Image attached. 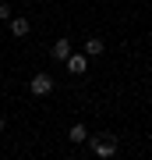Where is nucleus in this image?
<instances>
[{
	"instance_id": "obj_9",
	"label": "nucleus",
	"mask_w": 152,
	"mask_h": 160,
	"mask_svg": "<svg viewBox=\"0 0 152 160\" xmlns=\"http://www.w3.org/2000/svg\"><path fill=\"white\" fill-rule=\"evenodd\" d=\"M0 132H4V121H0Z\"/></svg>"
},
{
	"instance_id": "obj_4",
	"label": "nucleus",
	"mask_w": 152,
	"mask_h": 160,
	"mask_svg": "<svg viewBox=\"0 0 152 160\" xmlns=\"http://www.w3.org/2000/svg\"><path fill=\"white\" fill-rule=\"evenodd\" d=\"M67 142H89V128H85L81 121H74L67 128Z\"/></svg>"
},
{
	"instance_id": "obj_5",
	"label": "nucleus",
	"mask_w": 152,
	"mask_h": 160,
	"mask_svg": "<svg viewBox=\"0 0 152 160\" xmlns=\"http://www.w3.org/2000/svg\"><path fill=\"white\" fill-rule=\"evenodd\" d=\"M50 57L67 61V57H71V43H67V39H57V43H53V50H50Z\"/></svg>"
},
{
	"instance_id": "obj_7",
	"label": "nucleus",
	"mask_w": 152,
	"mask_h": 160,
	"mask_svg": "<svg viewBox=\"0 0 152 160\" xmlns=\"http://www.w3.org/2000/svg\"><path fill=\"white\" fill-rule=\"evenodd\" d=\"M99 53H103V39H96V36L85 39V57H99Z\"/></svg>"
},
{
	"instance_id": "obj_2",
	"label": "nucleus",
	"mask_w": 152,
	"mask_h": 160,
	"mask_svg": "<svg viewBox=\"0 0 152 160\" xmlns=\"http://www.w3.org/2000/svg\"><path fill=\"white\" fill-rule=\"evenodd\" d=\"M28 89H32V96H46V92L53 89V75H46V71H39L32 82H28Z\"/></svg>"
},
{
	"instance_id": "obj_1",
	"label": "nucleus",
	"mask_w": 152,
	"mask_h": 160,
	"mask_svg": "<svg viewBox=\"0 0 152 160\" xmlns=\"http://www.w3.org/2000/svg\"><path fill=\"white\" fill-rule=\"evenodd\" d=\"M89 142H92V153L103 157V160H110L113 153H117V139L113 135H99V139H89Z\"/></svg>"
},
{
	"instance_id": "obj_6",
	"label": "nucleus",
	"mask_w": 152,
	"mask_h": 160,
	"mask_svg": "<svg viewBox=\"0 0 152 160\" xmlns=\"http://www.w3.org/2000/svg\"><path fill=\"white\" fill-rule=\"evenodd\" d=\"M28 32H32L28 18H11V36H18V39H21V36H28Z\"/></svg>"
},
{
	"instance_id": "obj_3",
	"label": "nucleus",
	"mask_w": 152,
	"mask_h": 160,
	"mask_svg": "<svg viewBox=\"0 0 152 160\" xmlns=\"http://www.w3.org/2000/svg\"><path fill=\"white\" fill-rule=\"evenodd\" d=\"M64 64H67V71H71V75H85V68H89V57H85V53H71Z\"/></svg>"
},
{
	"instance_id": "obj_8",
	"label": "nucleus",
	"mask_w": 152,
	"mask_h": 160,
	"mask_svg": "<svg viewBox=\"0 0 152 160\" xmlns=\"http://www.w3.org/2000/svg\"><path fill=\"white\" fill-rule=\"evenodd\" d=\"M0 18H11V7L7 4H0Z\"/></svg>"
}]
</instances>
